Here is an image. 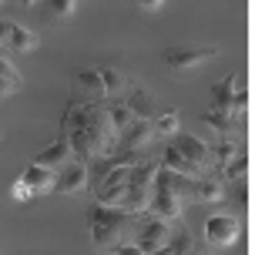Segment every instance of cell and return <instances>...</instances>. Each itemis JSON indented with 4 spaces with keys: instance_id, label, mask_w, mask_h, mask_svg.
<instances>
[{
    "instance_id": "cell-13",
    "label": "cell",
    "mask_w": 255,
    "mask_h": 255,
    "mask_svg": "<svg viewBox=\"0 0 255 255\" xmlns=\"http://www.w3.org/2000/svg\"><path fill=\"white\" fill-rule=\"evenodd\" d=\"M239 84H242V74H229V77H222V81H215V84H212V108H215V111H229V115H232Z\"/></svg>"
},
{
    "instance_id": "cell-22",
    "label": "cell",
    "mask_w": 255,
    "mask_h": 255,
    "mask_svg": "<svg viewBox=\"0 0 255 255\" xmlns=\"http://www.w3.org/2000/svg\"><path fill=\"white\" fill-rule=\"evenodd\" d=\"M239 151H242V148H239V144H235L229 134H225L222 141H215V144H208V158H212V168H222L225 161H232V158H235Z\"/></svg>"
},
{
    "instance_id": "cell-12",
    "label": "cell",
    "mask_w": 255,
    "mask_h": 255,
    "mask_svg": "<svg viewBox=\"0 0 255 255\" xmlns=\"http://www.w3.org/2000/svg\"><path fill=\"white\" fill-rule=\"evenodd\" d=\"M191 181L188 175H178V171H171V168H161L158 165V171H154V185L151 188H165V191H175L181 202H191Z\"/></svg>"
},
{
    "instance_id": "cell-14",
    "label": "cell",
    "mask_w": 255,
    "mask_h": 255,
    "mask_svg": "<svg viewBox=\"0 0 255 255\" xmlns=\"http://www.w3.org/2000/svg\"><path fill=\"white\" fill-rule=\"evenodd\" d=\"M20 181H24L27 188H30V195H44V191H54V171H51V168H44V165H37V161H30V165L24 168Z\"/></svg>"
},
{
    "instance_id": "cell-18",
    "label": "cell",
    "mask_w": 255,
    "mask_h": 255,
    "mask_svg": "<svg viewBox=\"0 0 255 255\" xmlns=\"http://www.w3.org/2000/svg\"><path fill=\"white\" fill-rule=\"evenodd\" d=\"M222 185H232V181H249V154L239 151L232 161H225L222 168H215Z\"/></svg>"
},
{
    "instance_id": "cell-9",
    "label": "cell",
    "mask_w": 255,
    "mask_h": 255,
    "mask_svg": "<svg viewBox=\"0 0 255 255\" xmlns=\"http://www.w3.org/2000/svg\"><path fill=\"white\" fill-rule=\"evenodd\" d=\"M225 198V185L218 178V171H202L198 178L191 181V202H205V205H215Z\"/></svg>"
},
{
    "instance_id": "cell-24",
    "label": "cell",
    "mask_w": 255,
    "mask_h": 255,
    "mask_svg": "<svg viewBox=\"0 0 255 255\" xmlns=\"http://www.w3.org/2000/svg\"><path fill=\"white\" fill-rule=\"evenodd\" d=\"M40 10L51 24H61L74 13V0H40Z\"/></svg>"
},
{
    "instance_id": "cell-11",
    "label": "cell",
    "mask_w": 255,
    "mask_h": 255,
    "mask_svg": "<svg viewBox=\"0 0 255 255\" xmlns=\"http://www.w3.org/2000/svg\"><path fill=\"white\" fill-rule=\"evenodd\" d=\"M181 205H185V202H181L175 191L151 188V198H148V208H144V212L165 218V222H178V218H181Z\"/></svg>"
},
{
    "instance_id": "cell-28",
    "label": "cell",
    "mask_w": 255,
    "mask_h": 255,
    "mask_svg": "<svg viewBox=\"0 0 255 255\" xmlns=\"http://www.w3.org/2000/svg\"><path fill=\"white\" fill-rule=\"evenodd\" d=\"M10 198H13V202H27V198H30V188H27L24 181L17 178V181L10 185Z\"/></svg>"
},
{
    "instance_id": "cell-17",
    "label": "cell",
    "mask_w": 255,
    "mask_h": 255,
    "mask_svg": "<svg viewBox=\"0 0 255 255\" xmlns=\"http://www.w3.org/2000/svg\"><path fill=\"white\" fill-rule=\"evenodd\" d=\"M24 88V77H20V71L13 67L10 54L0 51V98H7V94H13V91Z\"/></svg>"
},
{
    "instance_id": "cell-6",
    "label": "cell",
    "mask_w": 255,
    "mask_h": 255,
    "mask_svg": "<svg viewBox=\"0 0 255 255\" xmlns=\"http://www.w3.org/2000/svg\"><path fill=\"white\" fill-rule=\"evenodd\" d=\"M88 188V161L71 158L64 168L54 171V191L57 195H77V191Z\"/></svg>"
},
{
    "instance_id": "cell-25",
    "label": "cell",
    "mask_w": 255,
    "mask_h": 255,
    "mask_svg": "<svg viewBox=\"0 0 255 255\" xmlns=\"http://www.w3.org/2000/svg\"><path fill=\"white\" fill-rule=\"evenodd\" d=\"M168 249H171V255H191L195 252V235L178 225V229H171V235H168Z\"/></svg>"
},
{
    "instance_id": "cell-10",
    "label": "cell",
    "mask_w": 255,
    "mask_h": 255,
    "mask_svg": "<svg viewBox=\"0 0 255 255\" xmlns=\"http://www.w3.org/2000/svg\"><path fill=\"white\" fill-rule=\"evenodd\" d=\"M158 138L154 134V125L151 121H141V118H134L131 125L118 134V148H131V151H144L151 141Z\"/></svg>"
},
{
    "instance_id": "cell-30",
    "label": "cell",
    "mask_w": 255,
    "mask_h": 255,
    "mask_svg": "<svg viewBox=\"0 0 255 255\" xmlns=\"http://www.w3.org/2000/svg\"><path fill=\"white\" fill-rule=\"evenodd\" d=\"M111 252H115V255H144L134 242H118L115 249H111Z\"/></svg>"
},
{
    "instance_id": "cell-3",
    "label": "cell",
    "mask_w": 255,
    "mask_h": 255,
    "mask_svg": "<svg viewBox=\"0 0 255 255\" xmlns=\"http://www.w3.org/2000/svg\"><path fill=\"white\" fill-rule=\"evenodd\" d=\"M168 235H171V222L151 215V212H138V215H134V232H131V242L138 245L144 255H151L154 249L168 245Z\"/></svg>"
},
{
    "instance_id": "cell-16",
    "label": "cell",
    "mask_w": 255,
    "mask_h": 255,
    "mask_svg": "<svg viewBox=\"0 0 255 255\" xmlns=\"http://www.w3.org/2000/svg\"><path fill=\"white\" fill-rule=\"evenodd\" d=\"M71 158H74V154H71V148H67V141H64V134H61V138L54 141L51 148H44L34 161H37V165H44V168H51V171H57V168H64Z\"/></svg>"
},
{
    "instance_id": "cell-15",
    "label": "cell",
    "mask_w": 255,
    "mask_h": 255,
    "mask_svg": "<svg viewBox=\"0 0 255 255\" xmlns=\"http://www.w3.org/2000/svg\"><path fill=\"white\" fill-rule=\"evenodd\" d=\"M128 104V111L134 118H141V121H151L154 118V94L151 91H144V88H131V94L125 98Z\"/></svg>"
},
{
    "instance_id": "cell-20",
    "label": "cell",
    "mask_w": 255,
    "mask_h": 255,
    "mask_svg": "<svg viewBox=\"0 0 255 255\" xmlns=\"http://www.w3.org/2000/svg\"><path fill=\"white\" fill-rule=\"evenodd\" d=\"M202 121H205L208 128H215L218 134H232L235 128L245 125V118H235V115H229V111H215V108H212V111H205Z\"/></svg>"
},
{
    "instance_id": "cell-33",
    "label": "cell",
    "mask_w": 255,
    "mask_h": 255,
    "mask_svg": "<svg viewBox=\"0 0 255 255\" xmlns=\"http://www.w3.org/2000/svg\"><path fill=\"white\" fill-rule=\"evenodd\" d=\"M20 3H24V7H34V3H40V0H20Z\"/></svg>"
},
{
    "instance_id": "cell-5",
    "label": "cell",
    "mask_w": 255,
    "mask_h": 255,
    "mask_svg": "<svg viewBox=\"0 0 255 255\" xmlns=\"http://www.w3.org/2000/svg\"><path fill=\"white\" fill-rule=\"evenodd\" d=\"M71 101L74 104H104L108 94H104L101 74L98 67H81L74 74V88H71Z\"/></svg>"
},
{
    "instance_id": "cell-8",
    "label": "cell",
    "mask_w": 255,
    "mask_h": 255,
    "mask_svg": "<svg viewBox=\"0 0 255 255\" xmlns=\"http://www.w3.org/2000/svg\"><path fill=\"white\" fill-rule=\"evenodd\" d=\"M218 54V47H175V51L165 54V64L178 74H188L195 67H202L205 61H212Z\"/></svg>"
},
{
    "instance_id": "cell-31",
    "label": "cell",
    "mask_w": 255,
    "mask_h": 255,
    "mask_svg": "<svg viewBox=\"0 0 255 255\" xmlns=\"http://www.w3.org/2000/svg\"><path fill=\"white\" fill-rule=\"evenodd\" d=\"M134 3H138L141 10H158V7H161L165 0H134Z\"/></svg>"
},
{
    "instance_id": "cell-32",
    "label": "cell",
    "mask_w": 255,
    "mask_h": 255,
    "mask_svg": "<svg viewBox=\"0 0 255 255\" xmlns=\"http://www.w3.org/2000/svg\"><path fill=\"white\" fill-rule=\"evenodd\" d=\"M151 255H171V249H168V245H161V249H154Z\"/></svg>"
},
{
    "instance_id": "cell-21",
    "label": "cell",
    "mask_w": 255,
    "mask_h": 255,
    "mask_svg": "<svg viewBox=\"0 0 255 255\" xmlns=\"http://www.w3.org/2000/svg\"><path fill=\"white\" fill-rule=\"evenodd\" d=\"M40 40H37V34L30 30V27H24V24H13L10 20V51H17V54H27V51H34Z\"/></svg>"
},
{
    "instance_id": "cell-19",
    "label": "cell",
    "mask_w": 255,
    "mask_h": 255,
    "mask_svg": "<svg viewBox=\"0 0 255 255\" xmlns=\"http://www.w3.org/2000/svg\"><path fill=\"white\" fill-rule=\"evenodd\" d=\"M158 165H161V168H171V171H178V175H188V178H198V175H202V171H198V168L191 165L188 158H181V154L175 151L171 144H168L165 151H161V158H158Z\"/></svg>"
},
{
    "instance_id": "cell-2",
    "label": "cell",
    "mask_w": 255,
    "mask_h": 255,
    "mask_svg": "<svg viewBox=\"0 0 255 255\" xmlns=\"http://www.w3.org/2000/svg\"><path fill=\"white\" fill-rule=\"evenodd\" d=\"M88 229H91V242L111 252L118 242H131V232H134V215H128L121 208L111 205H91L88 212Z\"/></svg>"
},
{
    "instance_id": "cell-1",
    "label": "cell",
    "mask_w": 255,
    "mask_h": 255,
    "mask_svg": "<svg viewBox=\"0 0 255 255\" xmlns=\"http://www.w3.org/2000/svg\"><path fill=\"white\" fill-rule=\"evenodd\" d=\"M64 141L74 158L81 161H94V158H108L118 144V131L108 121L104 104H67L61 118Z\"/></svg>"
},
{
    "instance_id": "cell-26",
    "label": "cell",
    "mask_w": 255,
    "mask_h": 255,
    "mask_svg": "<svg viewBox=\"0 0 255 255\" xmlns=\"http://www.w3.org/2000/svg\"><path fill=\"white\" fill-rule=\"evenodd\" d=\"M98 74H101L104 94H108V98H118V91L125 88V74H121V71H115V67H98Z\"/></svg>"
},
{
    "instance_id": "cell-34",
    "label": "cell",
    "mask_w": 255,
    "mask_h": 255,
    "mask_svg": "<svg viewBox=\"0 0 255 255\" xmlns=\"http://www.w3.org/2000/svg\"><path fill=\"white\" fill-rule=\"evenodd\" d=\"M191 255H208V252H198V249H195V252H191Z\"/></svg>"
},
{
    "instance_id": "cell-29",
    "label": "cell",
    "mask_w": 255,
    "mask_h": 255,
    "mask_svg": "<svg viewBox=\"0 0 255 255\" xmlns=\"http://www.w3.org/2000/svg\"><path fill=\"white\" fill-rule=\"evenodd\" d=\"M0 51L10 54V20H0Z\"/></svg>"
},
{
    "instance_id": "cell-7",
    "label": "cell",
    "mask_w": 255,
    "mask_h": 255,
    "mask_svg": "<svg viewBox=\"0 0 255 255\" xmlns=\"http://www.w3.org/2000/svg\"><path fill=\"white\" fill-rule=\"evenodd\" d=\"M171 148H175L181 158H188V161L198 168V171L212 168V158H208V144H205L198 134H188V131H175V134H171Z\"/></svg>"
},
{
    "instance_id": "cell-23",
    "label": "cell",
    "mask_w": 255,
    "mask_h": 255,
    "mask_svg": "<svg viewBox=\"0 0 255 255\" xmlns=\"http://www.w3.org/2000/svg\"><path fill=\"white\" fill-rule=\"evenodd\" d=\"M104 111H108V121L115 125L118 134H121V131H125L131 121H134V115L128 111V104H125V101H111V98H108V101H104Z\"/></svg>"
},
{
    "instance_id": "cell-4",
    "label": "cell",
    "mask_w": 255,
    "mask_h": 255,
    "mask_svg": "<svg viewBox=\"0 0 255 255\" xmlns=\"http://www.w3.org/2000/svg\"><path fill=\"white\" fill-rule=\"evenodd\" d=\"M239 232H242L239 215L215 212V215H208V222H205V242L212 245V249H225V245H232L239 239Z\"/></svg>"
},
{
    "instance_id": "cell-27",
    "label": "cell",
    "mask_w": 255,
    "mask_h": 255,
    "mask_svg": "<svg viewBox=\"0 0 255 255\" xmlns=\"http://www.w3.org/2000/svg\"><path fill=\"white\" fill-rule=\"evenodd\" d=\"M154 125V134H161V138H171L175 131H178V125H181V115L171 108V111H165V115L158 118V121H151Z\"/></svg>"
}]
</instances>
